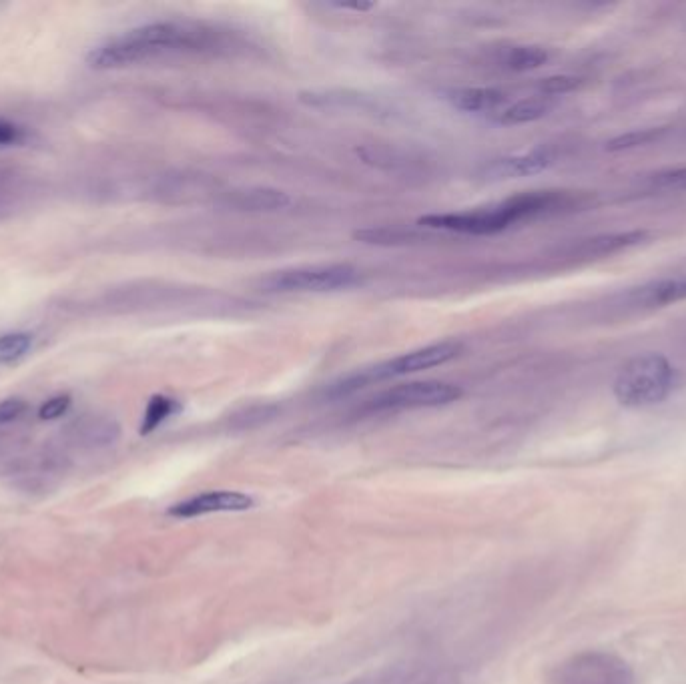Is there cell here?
<instances>
[{"instance_id": "6da1fadb", "label": "cell", "mask_w": 686, "mask_h": 684, "mask_svg": "<svg viewBox=\"0 0 686 684\" xmlns=\"http://www.w3.org/2000/svg\"><path fill=\"white\" fill-rule=\"evenodd\" d=\"M225 33L217 27L193 21H161L127 31L109 39L87 55V63L97 71L123 69L167 55L215 53L225 49Z\"/></svg>"}, {"instance_id": "7a4b0ae2", "label": "cell", "mask_w": 686, "mask_h": 684, "mask_svg": "<svg viewBox=\"0 0 686 684\" xmlns=\"http://www.w3.org/2000/svg\"><path fill=\"white\" fill-rule=\"evenodd\" d=\"M570 205V197L558 191H530L512 195L500 203L460 211V213H432L420 217V225L428 229L464 233V235H496L514 223L530 221L542 215L556 213Z\"/></svg>"}, {"instance_id": "3957f363", "label": "cell", "mask_w": 686, "mask_h": 684, "mask_svg": "<svg viewBox=\"0 0 686 684\" xmlns=\"http://www.w3.org/2000/svg\"><path fill=\"white\" fill-rule=\"evenodd\" d=\"M460 354H462V344H458V341H440V344L424 346V348L406 352L398 358L386 360L382 364L364 368L360 372L341 378L339 382L329 386L327 396L333 400L348 398L372 384H380V382H388V380H396V378H404V376H412V374H420L432 368L446 366L448 362L456 360Z\"/></svg>"}, {"instance_id": "277c9868", "label": "cell", "mask_w": 686, "mask_h": 684, "mask_svg": "<svg viewBox=\"0 0 686 684\" xmlns=\"http://www.w3.org/2000/svg\"><path fill=\"white\" fill-rule=\"evenodd\" d=\"M680 384L676 368L660 354L632 358L614 380V398L626 408H648L664 402Z\"/></svg>"}, {"instance_id": "5b68a950", "label": "cell", "mask_w": 686, "mask_h": 684, "mask_svg": "<svg viewBox=\"0 0 686 684\" xmlns=\"http://www.w3.org/2000/svg\"><path fill=\"white\" fill-rule=\"evenodd\" d=\"M362 273L350 263H315L273 271L261 279L265 293H337L360 285Z\"/></svg>"}, {"instance_id": "8992f818", "label": "cell", "mask_w": 686, "mask_h": 684, "mask_svg": "<svg viewBox=\"0 0 686 684\" xmlns=\"http://www.w3.org/2000/svg\"><path fill=\"white\" fill-rule=\"evenodd\" d=\"M550 684H634V676L622 658L590 650L556 664Z\"/></svg>"}, {"instance_id": "52a82bcc", "label": "cell", "mask_w": 686, "mask_h": 684, "mask_svg": "<svg viewBox=\"0 0 686 684\" xmlns=\"http://www.w3.org/2000/svg\"><path fill=\"white\" fill-rule=\"evenodd\" d=\"M464 396L460 386L448 382H410L394 386L366 404V412L384 414V412H406L422 408H440L458 402Z\"/></svg>"}, {"instance_id": "ba28073f", "label": "cell", "mask_w": 686, "mask_h": 684, "mask_svg": "<svg viewBox=\"0 0 686 684\" xmlns=\"http://www.w3.org/2000/svg\"><path fill=\"white\" fill-rule=\"evenodd\" d=\"M255 506V500L243 492L235 490H213L203 492L197 496H191L187 500H181L173 504L167 514L177 520H191L201 518L209 514H221V512H247Z\"/></svg>"}, {"instance_id": "9c48e42d", "label": "cell", "mask_w": 686, "mask_h": 684, "mask_svg": "<svg viewBox=\"0 0 686 684\" xmlns=\"http://www.w3.org/2000/svg\"><path fill=\"white\" fill-rule=\"evenodd\" d=\"M291 203V197L285 191L269 187H253L245 191H233L223 199V205L233 211L247 213H273L281 211Z\"/></svg>"}, {"instance_id": "30bf717a", "label": "cell", "mask_w": 686, "mask_h": 684, "mask_svg": "<svg viewBox=\"0 0 686 684\" xmlns=\"http://www.w3.org/2000/svg\"><path fill=\"white\" fill-rule=\"evenodd\" d=\"M552 165V157L538 149L522 155H510L492 161L486 167L488 179H518V177H530L546 171Z\"/></svg>"}, {"instance_id": "8fae6325", "label": "cell", "mask_w": 686, "mask_h": 684, "mask_svg": "<svg viewBox=\"0 0 686 684\" xmlns=\"http://www.w3.org/2000/svg\"><path fill=\"white\" fill-rule=\"evenodd\" d=\"M448 101L460 113H492L506 103V93L488 87H464L448 93Z\"/></svg>"}, {"instance_id": "7c38bea8", "label": "cell", "mask_w": 686, "mask_h": 684, "mask_svg": "<svg viewBox=\"0 0 686 684\" xmlns=\"http://www.w3.org/2000/svg\"><path fill=\"white\" fill-rule=\"evenodd\" d=\"M75 438L89 446V448H105L111 446L119 440L121 428L115 420L111 418H101V416H91L73 426Z\"/></svg>"}, {"instance_id": "4fadbf2b", "label": "cell", "mask_w": 686, "mask_h": 684, "mask_svg": "<svg viewBox=\"0 0 686 684\" xmlns=\"http://www.w3.org/2000/svg\"><path fill=\"white\" fill-rule=\"evenodd\" d=\"M632 297L638 305H648V307L678 303V301L686 299V275L648 283V285L636 289Z\"/></svg>"}, {"instance_id": "5bb4252c", "label": "cell", "mask_w": 686, "mask_h": 684, "mask_svg": "<svg viewBox=\"0 0 686 684\" xmlns=\"http://www.w3.org/2000/svg\"><path fill=\"white\" fill-rule=\"evenodd\" d=\"M554 109V101L550 97H530V99H522L514 105H510L508 109H504L498 117L496 123L500 125H526V123H534L544 119L550 111Z\"/></svg>"}, {"instance_id": "9a60e30c", "label": "cell", "mask_w": 686, "mask_h": 684, "mask_svg": "<svg viewBox=\"0 0 686 684\" xmlns=\"http://www.w3.org/2000/svg\"><path fill=\"white\" fill-rule=\"evenodd\" d=\"M648 237V231L644 229H634V231H622V233H608V235H600L594 239H588L582 245V253L584 255H612L618 253L622 249L634 247L638 243H642Z\"/></svg>"}, {"instance_id": "2e32d148", "label": "cell", "mask_w": 686, "mask_h": 684, "mask_svg": "<svg viewBox=\"0 0 686 684\" xmlns=\"http://www.w3.org/2000/svg\"><path fill=\"white\" fill-rule=\"evenodd\" d=\"M299 99L311 107H329V109H370V99L360 93L350 91H307Z\"/></svg>"}, {"instance_id": "e0dca14e", "label": "cell", "mask_w": 686, "mask_h": 684, "mask_svg": "<svg viewBox=\"0 0 686 684\" xmlns=\"http://www.w3.org/2000/svg\"><path fill=\"white\" fill-rule=\"evenodd\" d=\"M548 59H550V55L546 49L536 47V45H520V47L506 49L500 57V63L508 71L528 73V71L540 69Z\"/></svg>"}, {"instance_id": "ac0fdd59", "label": "cell", "mask_w": 686, "mask_h": 684, "mask_svg": "<svg viewBox=\"0 0 686 684\" xmlns=\"http://www.w3.org/2000/svg\"><path fill=\"white\" fill-rule=\"evenodd\" d=\"M181 412V404L171 398V396H163L157 394L147 402L145 414H143V422H141V434L149 436L155 430H159L167 420H171L173 416H177Z\"/></svg>"}, {"instance_id": "d6986e66", "label": "cell", "mask_w": 686, "mask_h": 684, "mask_svg": "<svg viewBox=\"0 0 686 684\" xmlns=\"http://www.w3.org/2000/svg\"><path fill=\"white\" fill-rule=\"evenodd\" d=\"M33 335L27 331H11L0 335V366H11L23 360L33 350Z\"/></svg>"}, {"instance_id": "ffe728a7", "label": "cell", "mask_w": 686, "mask_h": 684, "mask_svg": "<svg viewBox=\"0 0 686 684\" xmlns=\"http://www.w3.org/2000/svg\"><path fill=\"white\" fill-rule=\"evenodd\" d=\"M666 129H640V131H630L626 135L614 137L612 141L606 143V149L616 153V151H628V149H636V147H644L650 145L652 141H658L660 135H664Z\"/></svg>"}, {"instance_id": "44dd1931", "label": "cell", "mask_w": 686, "mask_h": 684, "mask_svg": "<svg viewBox=\"0 0 686 684\" xmlns=\"http://www.w3.org/2000/svg\"><path fill=\"white\" fill-rule=\"evenodd\" d=\"M356 239L364 241V243H378V245H396V243H406L410 239H418L416 235L408 233V231H400V229H364V231H356Z\"/></svg>"}, {"instance_id": "7402d4cb", "label": "cell", "mask_w": 686, "mask_h": 684, "mask_svg": "<svg viewBox=\"0 0 686 684\" xmlns=\"http://www.w3.org/2000/svg\"><path fill=\"white\" fill-rule=\"evenodd\" d=\"M580 79L578 77H572V75H554V77H548V79H542L538 83V91L544 95V97H554V95H566V93H572L580 87Z\"/></svg>"}, {"instance_id": "603a6c76", "label": "cell", "mask_w": 686, "mask_h": 684, "mask_svg": "<svg viewBox=\"0 0 686 684\" xmlns=\"http://www.w3.org/2000/svg\"><path fill=\"white\" fill-rule=\"evenodd\" d=\"M650 183L666 191H686V167H676V169L654 173Z\"/></svg>"}, {"instance_id": "cb8c5ba5", "label": "cell", "mask_w": 686, "mask_h": 684, "mask_svg": "<svg viewBox=\"0 0 686 684\" xmlns=\"http://www.w3.org/2000/svg\"><path fill=\"white\" fill-rule=\"evenodd\" d=\"M71 404H73V400H71V396H67V394L53 396V398H49V400L41 406L39 418H41L43 422L59 420V418H63V416L69 412Z\"/></svg>"}, {"instance_id": "d4e9b609", "label": "cell", "mask_w": 686, "mask_h": 684, "mask_svg": "<svg viewBox=\"0 0 686 684\" xmlns=\"http://www.w3.org/2000/svg\"><path fill=\"white\" fill-rule=\"evenodd\" d=\"M29 139V133L25 127L0 119V147H17L23 145Z\"/></svg>"}, {"instance_id": "484cf974", "label": "cell", "mask_w": 686, "mask_h": 684, "mask_svg": "<svg viewBox=\"0 0 686 684\" xmlns=\"http://www.w3.org/2000/svg\"><path fill=\"white\" fill-rule=\"evenodd\" d=\"M27 402L23 398H7L0 402V426L19 422L27 414Z\"/></svg>"}, {"instance_id": "4316f807", "label": "cell", "mask_w": 686, "mask_h": 684, "mask_svg": "<svg viewBox=\"0 0 686 684\" xmlns=\"http://www.w3.org/2000/svg\"><path fill=\"white\" fill-rule=\"evenodd\" d=\"M376 5H337V9H343V11H358V13H364V11H372Z\"/></svg>"}]
</instances>
